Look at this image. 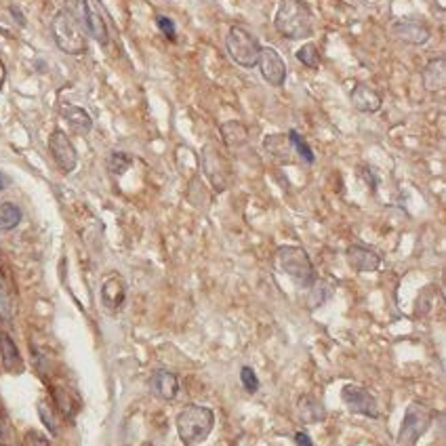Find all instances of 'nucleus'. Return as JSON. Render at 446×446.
I'll use <instances>...</instances> for the list:
<instances>
[{
	"label": "nucleus",
	"mask_w": 446,
	"mask_h": 446,
	"mask_svg": "<svg viewBox=\"0 0 446 446\" xmlns=\"http://www.w3.org/2000/svg\"><path fill=\"white\" fill-rule=\"evenodd\" d=\"M150 392L160 398V400H175L177 394H179V379L175 373H171V370L167 368H156L152 377H150Z\"/></svg>",
	"instance_id": "nucleus-15"
},
{
	"label": "nucleus",
	"mask_w": 446,
	"mask_h": 446,
	"mask_svg": "<svg viewBox=\"0 0 446 446\" xmlns=\"http://www.w3.org/2000/svg\"><path fill=\"white\" fill-rule=\"evenodd\" d=\"M431 408H427L423 402H411L406 406L402 425H400V433H398V444L402 446H415V442L427 431V427L431 425Z\"/></svg>",
	"instance_id": "nucleus-6"
},
{
	"label": "nucleus",
	"mask_w": 446,
	"mask_h": 446,
	"mask_svg": "<svg viewBox=\"0 0 446 446\" xmlns=\"http://www.w3.org/2000/svg\"><path fill=\"white\" fill-rule=\"evenodd\" d=\"M126 302V282L120 274H110L106 276L104 284H101V304L110 314H116L122 310Z\"/></svg>",
	"instance_id": "nucleus-10"
},
{
	"label": "nucleus",
	"mask_w": 446,
	"mask_h": 446,
	"mask_svg": "<svg viewBox=\"0 0 446 446\" xmlns=\"http://www.w3.org/2000/svg\"><path fill=\"white\" fill-rule=\"evenodd\" d=\"M226 51L236 65H240L245 69H253V67H257L261 44L247 28L232 26L226 36Z\"/></svg>",
	"instance_id": "nucleus-5"
},
{
	"label": "nucleus",
	"mask_w": 446,
	"mask_h": 446,
	"mask_svg": "<svg viewBox=\"0 0 446 446\" xmlns=\"http://www.w3.org/2000/svg\"><path fill=\"white\" fill-rule=\"evenodd\" d=\"M61 114L65 118V122L76 131V133H89L93 129V120L91 116L87 114V110L79 108V106H63L61 108Z\"/></svg>",
	"instance_id": "nucleus-20"
},
{
	"label": "nucleus",
	"mask_w": 446,
	"mask_h": 446,
	"mask_svg": "<svg viewBox=\"0 0 446 446\" xmlns=\"http://www.w3.org/2000/svg\"><path fill=\"white\" fill-rule=\"evenodd\" d=\"M349 99H352V106L362 114H375L383 106L381 91L368 83H356L349 93Z\"/></svg>",
	"instance_id": "nucleus-11"
},
{
	"label": "nucleus",
	"mask_w": 446,
	"mask_h": 446,
	"mask_svg": "<svg viewBox=\"0 0 446 446\" xmlns=\"http://www.w3.org/2000/svg\"><path fill=\"white\" fill-rule=\"evenodd\" d=\"M295 442H297V446H314L312 438L306 431H297L295 433Z\"/></svg>",
	"instance_id": "nucleus-31"
},
{
	"label": "nucleus",
	"mask_w": 446,
	"mask_h": 446,
	"mask_svg": "<svg viewBox=\"0 0 446 446\" xmlns=\"http://www.w3.org/2000/svg\"><path fill=\"white\" fill-rule=\"evenodd\" d=\"M26 444H28V446H51V444H49V438L42 436L40 431H34V429L26 433Z\"/></svg>",
	"instance_id": "nucleus-30"
},
{
	"label": "nucleus",
	"mask_w": 446,
	"mask_h": 446,
	"mask_svg": "<svg viewBox=\"0 0 446 446\" xmlns=\"http://www.w3.org/2000/svg\"><path fill=\"white\" fill-rule=\"evenodd\" d=\"M156 26H158V30L165 34L167 40H171V42L177 40V28H175V22H173L171 17H167V15H156Z\"/></svg>",
	"instance_id": "nucleus-28"
},
{
	"label": "nucleus",
	"mask_w": 446,
	"mask_h": 446,
	"mask_svg": "<svg viewBox=\"0 0 446 446\" xmlns=\"http://www.w3.org/2000/svg\"><path fill=\"white\" fill-rule=\"evenodd\" d=\"M81 5V13H83V22H85V28L87 32L101 44L106 47L110 42V34H108V26L95 5V0H79Z\"/></svg>",
	"instance_id": "nucleus-13"
},
{
	"label": "nucleus",
	"mask_w": 446,
	"mask_h": 446,
	"mask_svg": "<svg viewBox=\"0 0 446 446\" xmlns=\"http://www.w3.org/2000/svg\"><path fill=\"white\" fill-rule=\"evenodd\" d=\"M259 72L261 76L267 85L272 87H282L284 81H286V65H284V59L282 55L272 49V47H261V53H259Z\"/></svg>",
	"instance_id": "nucleus-9"
},
{
	"label": "nucleus",
	"mask_w": 446,
	"mask_h": 446,
	"mask_svg": "<svg viewBox=\"0 0 446 446\" xmlns=\"http://www.w3.org/2000/svg\"><path fill=\"white\" fill-rule=\"evenodd\" d=\"M392 34L406 42V44H413V47H421L429 40L431 32L429 28L423 24V22H417V19H400L392 26Z\"/></svg>",
	"instance_id": "nucleus-14"
},
{
	"label": "nucleus",
	"mask_w": 446,
	"mask_h": 446,
	"mask_svg": "<svg viewBox=\"0 0 446 446\" xmlns=\"http://www.w3.org/2000/svg\"><path fill=\"white\" fill-rule=\"evenodd\" d=\"M221 135L228 145H242L247 141V126L240 122H226L221 126Z\"/></svg>",
	"instance_id": "nucleus-23"
},
{
	"label": "nucleus",
	"mask_w": 446,
	"mask_h": 446,
	"mask_svg": "<svg viewBox=\"0 0 446 446\" xmlns=\"http://www.w3.org/2000/svg\"><path fill=\"white\" fill-rule=\"evenodd\" d=\"M0 356H3V364L9 373H22L24 370V362L19 356V349L13 341L11 335L0 333Z\"/></svg>",
	"instance_id": "nucleus-18"
},
{
	"label": "nucleus",
	"mask_w": 446,
	"mask_h": 446,
	"mask_svg": "<svg viewBox=\"0 0 446 446\" xmlns=\"http://www.w3.org/2000/svg\"><path fill=\"white\" fill-rule=\"evenodd\" d=\"M423 89L429 93H440L444 89V57L429 59L421 69Z\"/></svg>",
	"instance_id": "nucleus-17"
},
{
	"label": "nucleus",
	"mask_w": 446,
	"mask_h": 446,
	"mask_svg": "<svg viewBox=\"0 0 446 446\" xmlns=\"http://www.w3.org/2000/svg\"><path fill=\"white\" fill-rule=\"evenodd\" d=\"M347 265L354 272H377L381 267V255L366 245H349L345 251Z\"/></svg>",
	"instance_id": "nucleus-12"
},
{
	"label": "nucleus",
	"mask_w": 446,
	"mask_h": 446,
	"mask_svg": "<svg viewBox=\"0 0 446 446\" xmlns=\"http://www.w3.org/2000/svg\"><path fill=\"white\" fill-rule=\"evenodd\" d=\"M286 139H288V145L292 147L297 156H299V158H302L306 165H314L316 156H314V152H312L310 143L304 139V135H302V133H297V131H288Z\"/></svg>",
	"instance_id": "nucleus-21"
},
{
	"label": "nucleus",
	"mask_w": 446,
	"mask_h": 446,
	"mask_svg": "<svg viewBox=\"0 0 446 446\" xmlns=\"http://www.w3.org/2000/svg\"><path fill=\"white\" fill-rule=\"evenodd\" d=\"M7 185H9V177H7V175H3V173H0V190H5Z\"/></svg>",
	"instance_id": "nucleus-32"
},
{
	"label": "nucleus",
	"mask_w": 446,
	"mask_h": 446,
	"mask_svg": "<svg viewBox=\"0 0 446 446\" xmlns=\"http://www.w3.org/2000/svg\"><path fill=\"white\" fill-rule=\"evenodd\" d=\"M49 150L51 156L55 160V165L63 171V173H72L79 165V154L74 150V145L69 141V137L63 131H53L49 137Z\"/></svg>",
	"instance_id": "nucleus-8"
},
{
	"label": "nucleus",
	"mask_w": 446,
	"mask_h": 446,
	"mask_svg": "<svg viewBox=\"0 0 446 446\" xmlns=\"http://www.w3.org/2000/svg\"><path fill=\"white\" fill-rule=\"evenodd\" d=\"M0 316L5 320L15 316V284L3 263H0Z\"/></svg>",
	"instance_id": "nucleus-16"
},
{
	"label": "nucleus",
	"mask_w": 446,
	"mask_h": 446,
	"mask_svg": "<svg viewBox=\"0 0 446 446\" xmlns=\"http://www.w3.org/2000/svg\"><path fill=\"white\" fill-rule=\"evenodd\" d=\"M297 415L304 423H320L327 417V408L322 406V402L314 396H302L299 402H297Z\"/></svg>",
	"instance_id": "nucleus-19"
},
{
	"label": "nucleus",
	"mask_w": 446,
	"mask_h": 446,
	"mask_svg": "<svg viewBox=\"0 0 446 446\" xmlns=\"http://www.w3.org/2000/svg\"><path fill=\"white\" fill-rule=\"evenodd\" d=\"M0 446H9V444H7V442H5V444H0Z\"/></svg>",
	"instance_id": "nucleus-34"
},
{
	"label": "nucleus",
	"mask_w": 446,
	"mask_h": 446,
	"mask_svg": "<svg viewBox=\"0 0 446 446\" xmlns=\"http://www.w3.org/2000/svg\"><path fill=\"white\" fill-rule=\"evenodd\" d=\"M341 400L347 406V411L354 413V415H362V417H368V419H379L381 417L377 398L362 386H356V383L343 386Z\"/></svg>",
	"instance_id": "nucleus-7"
},
{
	"label": "nucleus",
	"mask_w": 446,
	"mask_h": 446,
	"mask_svg": "<svg viewBox=\"0 0 446 446\" xmlns=\"http://www.w3.org/2000/svg\"><path fill=\"white\" fill-rule=\"evenodd\" d=\"M297 59H299L308 67H318L320 65V53H318L316 44H312V42L304 44L299 51H297Z\"/></svg>",
	"instance_id": "nucleus-26"
},
{
	"label": "nucleus",
	"mask_w": 446,
	"mask_h": 446,
	"mask_svg": "<svg viewBox=\"0 0 446 446\" xmlns=\"http://www.w3.org/2000/svg\"><path fill=\"white\" fill-rule=\"evenodd\" d=\"M215 427V413L208 406L188 404L177 417V433L185 446H196L208 438Z\"/></svg>",
	"instance_id": "nucleus-3"
},
{
	"label": "nucleus",
	"mask_w": 446,
	"mask_h": 446,
	"mask_svg": "<svg viewBox=\"0 0 446 446\" xmlns=\"http://www.w3.org/2000/svg\"><path fill=\"white\" fill-rule=\"evenodd\" d=\"M274 28L286 40L310 38L314 34V17L306 0H280Z\"/></svg>",
	"instance_id": "nucleus-1"
},
{
	"label": "nucleus",
	"mask_w": 446,
	"mask_h": 446,
	"mask_svg": "<svg viewBox=\"0 0 446 446\" xmlns=\"http://www.w3.org/2000/svg\"><path fill=\"white\" fill-rule=\"evenodd\" d=\"M51 32L55 44L67 55H83L87 51V38L79 19L69 11H59L51 22Z\"/></svg>",
	"instance_id": "nucleus-4"
},
{
	"label": "nucleus",
	"mask_w": 446,
	"mask_h": 446,
	"mask_svg": "<svg viewBox=\"0 0 446 446\" xmlns=\"http://www.w3.org/2000/svg\"><path fill=\"white\" fill-rule=\"evenodd\" d=\"M53 400H55L57 408L63 413V417H67V419L74 417V411H76V406H74V396H69L67 390H63V388H53Z\"/></svg>",
	"instance_id": "nucleus-24"
},
{
	"label": "nucleus",
	"mask_w": 446,
	"mask_h": 446,
	"mask_svg": "<svg viewBox=\"0 0 446 446\" xmlns=\"http://www.w3.org/2000/svg\"><path fill=\"white\" fill-rule=\"evenodd\" d=\"M38 415H40V421L44 423V427H47L53 436H57V423H55L53 411L49 408L47 402H38Z\"/></svg>",
	"instance_id": "nucleus-29"
},
{
	"label": "nucleus",
	"mask_w": 446,
	"mask_h": 446,
	"mask_svg": "<svg viewBox=\"0 0 446 446\" xmlns=\"http://www.w3.org/2000/svg\"><path fill=\"white\" fill-rule=\"evenodd\" d=\"M280 270L299 288H314L318 282L316 267L308 255V251L299 245H282L276 249Z\"/></svg>",
	"instance_id": "nucleus-2"
},
{
	"label": "nucleus",
	"mask_w": 446,
	"mask_h": 446,
	"mask_svg": "<svg viewBox=\"0 0 446 446\" xmlns=\"http://www.w3.org/2000/svg\"><path fill=\"white\" fill-rule=\"evenodd\" d=\"M240 383L242 388L249 392V394H255L259 390V379H257V373L251 368V366H242L240 368Z\"/></svg>",
	"instance_id": "nucleus-27"
},
{
	"label": "nucleus",
	"mask_w": 446,
	"mask_h": 446,
	"mask_svg": "<svg viewBox=\"0 0 446 446\" xmlns=\"http://www.w3.org/2000/svg\"><path fill=\"white\" fill-rule=\"evenodd\" d=\"M131 165H133V158L124 152H112L108 158V171L112 175H122L124 171H129Z\"/></svg>",
	"instance_id": "nucleus-25"
},
{
	"label": "nucleus",
	"mask_w": 446,
	"mask_h": 446,
	"mask_svg": "<svg viewBox=\"0 0 446 446\" xmlns=\"http://www.w3.org/2000/svg\"><path fill=\"white\" fill-rule=\"evenodd\" d=\"M19 221H22V210L17 204H13V202L0 204V232H9V230L17 228Z\"/></svg>",
	"instance_id": "nucleus-22"
},
{
	"label": "nucleus",
	"mask_w": 446,
	"mask_h": 446,
	"mask_svg": "<svg viewBox=\"0 0 446 446\" xmlns=\"http://www.w3.org/2000/svg\"><path fill=\"white\" fill-rule=\"evenodd\" d=\"M5 440H7V431H5L3 423H0V444H5Z\"/></svg>",
	"instance_id": "nucleus-33"
}]
</instances>
